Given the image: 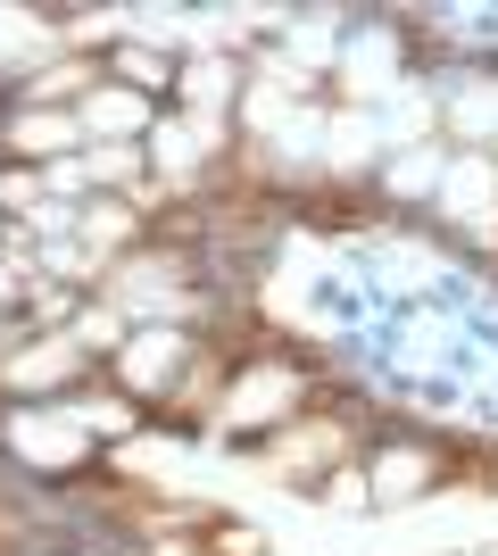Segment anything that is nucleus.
<instances>
[{"label": "nucleus", "instance_id": "12", "mask_svg": "<svg viewBox=\"0 0 498 556\" xmlns=\"http://www.w3.org/2000/svg\"><path fill=\"white\" fill-rule=\"evenodd\" d=\"M117 341V316H108V307H92V316H84V349H108Z\"/></svg>", "mask_w": 498, "mask_h": 556}, {"label": "nucleus", "instance_id": "11", "mask_svg": "<svg viewBox=\"0 0 498 556\" xmlns=\"http://www.w3.org/2000/svg\"><path fill=\"white\" fill-rule=\"evenodd\" d=\"M50 92H100V67H59V75H42V84H34V100H50Z\"/></svg>", "mask_w": 498, "mask_h": 556}, {"label": "nucleus", "instance_id": "1", "mask_svg": "<svg viewBox=\"0 0 498 556\" xmlns=\"http://www.w3.org/2000/svg\"><path fill=\"white\" fill-rule=\"evenodd\" d=\"M0 382H9V391H84V382H92V349L67 341V332H50V341H25V349H9Z\"/></svg>", "mask_w": 498, "mask_h": 556}, {"label": "nucleus", "instance_id": "4", "mask_svg": "<svg viewBox=\"0 0 498 556\" xmlns=\"http://www.w3.org/2000/svg\"><path fill=\"white\" fill-rule=\"evenodd\" d=\"M332 457H341V432H332V424H291V441L274 448V473L299 482V473H324Z\"/></svg>", "mask_w": 498, "mask_h": 556}, {"label": "nucleus", "instance_id": "5", "mask_svg": "<svg viewBox=\"0 0 498 556\" xmlns=\"http://www.w3.org/2000/svg\"><path fill=\"white\" fill-rule=\"evenodd\" d=\"M75 134H84V125H75L67 109H25L17 125H9V150H17V159H42V150H67Z\"/></svg>", "mask_w": 498, "mask_h": 556}, {"label": "nucleus", "instance_id": "14", "mask_svg": "<svg viewBox=\"0 0 498 556\" xmlns=\"http://www.w3.org/2000/svg\"><path fill=\"white\" fill-rule=\"evenodd\" d=\"M490 556H498V548H490Z\"/></svg>", "mask_w": 498, "mask_h": 556}, {"label": "nucleus", "instance_id": "10", "mask_svg": "<svg viewBox=\"0 0 498 556\" xmlns=\"http://www.w3.org/2000/svg\"><path fill=\"white\" fill-rule=\"evenodd\" d=\"M34 200H42V175H34V166H9V175H0V208H34Z\"/></svg>", "mask_w": 498, "mask_h": 556}, {"label": "nucleus", "instance_id": "8", "mask_svg": "<svg viewBox=\"0 0 498 556\" xmlns=\"http://www.w3.org/2000/svg\"><path fill=\"white\" fill-rule=\"evenodd\" d=\"M92 125H108V134H142V125H150V100H133V92H92Z\"/></svg>", "mask_w": 498, "mask_h": 556}, {"label": "nucleus", "instance_id": "13", "mask_svg": "<svg viewBox=\"0 0 498 556\" xmlns=\"http://www.w3.org/2000/svg\"><path fill=\"white\" fill-rule=\"evenodd\" d=\"M332 498H341V507H366V473H332Z\"/></svg>", "mask_w": 498, "mask_h": 556}, {"label": "nucleus", "instance_id": "7", "mask_svg": "<svg viewBox=\"0 0 498 556\" xmlns=\"http://www.w3.org/2000/svg\"><path fill=\"white\" fill-rule=\"evenodd\" d=\"M117 84H133V100H142V92H166L175 67H166L158 50H117Z\"/></svg>", "mask_w": 498, "mask_h": 556}, {"label": "nucleus", "instance_id": "6", "mask_svg": "<svg viewBox=\"0 0 498 556\" xmlns=\"http://www.w3.org/2000/svg\"><path fill=\"white\" fill-rule=\"evenodd\" d=\"M175 332H150V341H133L125 349V382H133V391H158V374H166V357H175Z\"/></svg>", "mask_w": 498, "mask_h": 556}, {"label": "nucleus", "instance_id": "3", "mask_svg": "<svg viewBox=\"0 0 498 556\" xmlns=\"http://www.w3.org/2000/svg\"><path fill=\"white\" fill-rule=\"evenodd\" d=\"M9 441H17V457L50 465V473H75V465L92 457V441H84L75 424H42V416H17V424H9Z\"/></svg>", "mask_w": 498, "mask_h": 556}, {"label": "nucleus", "instance_id": "9", "mask_svg": "<svg viewBox=\"0 0 498 556\" xmlns=\"http://www.w3.org/2000/svg\"><path fill=\"white\" fill-rule=\"evenodd\" d=\"M208 556H266V540L250 532V523H216V532H208Z\"/></svg>", "mask_w": 498, "mask_h": 556}, {"label": "nucleus", "instance_id": "2", "mask_svg": "<svg viewBox=\"0 0 498 556\" xmlns=\"http://www.w3.org/2000/svg\"><path fill=\"white\" fill-rule=\"evenodd\" d=\"M432 482H449V457L440 448H382L366 465V490H374L382 507H407V498H424Z\"/></svg>", "mask_w": 498, "mask_h": 556}]
</instances>
